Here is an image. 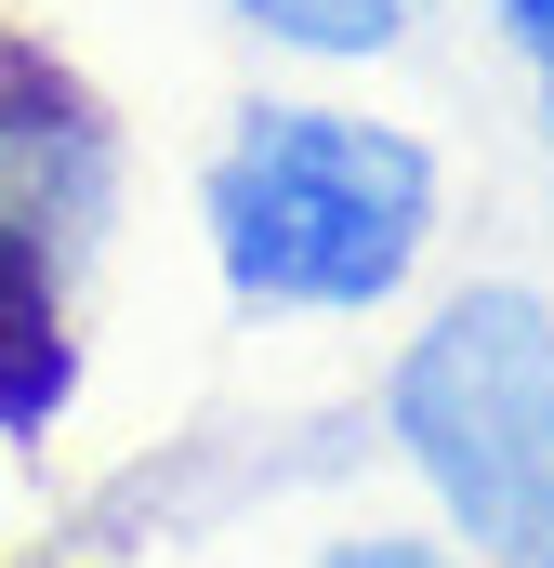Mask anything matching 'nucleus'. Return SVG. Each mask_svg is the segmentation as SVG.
Segmentation results:
<instances>
[{
	"instance_id": "1",
	"label": "nucleus",
	"mask_w": 554,
	"mask_h": 568,
	"mask_svg": "<svg viewBox=\"0 0 554 568\" xmlns=\"http://www.w3.org/2000/svg\"><path fill=\"white\" fill-rule=\"evenodd\" d=\"M449 225V159L343 93H252L198 159V252L238 317H397Z\"/></svg>"
},
{
	"instance_id": "2",
	"label": "nucleus",
	"mask_w": 554,
	"mask_h": 568,
	"mask_svg": "<svg viewBox=\"0 0 554 568\" xmlns=\"http://www.w3.org/2000/svg\"><path fill=\"white\" fill-rule=\"evenodd\" d=\"M383 436L410 463L422 516L475 568H554V291H435L383 371Z\"/></svg>"
},
{
	"instance_id": "3",
	"label": "nucleus",
	"mask_w": 554,
	"mask_h": 568,
	"mask_svg": "<svg viewBox=\"0 0 554 568\" xmlns=\"http://www.w3.org/2000/svg\"><path fill=\"white\" fill-rule=\"evenodd\" d=\"M120 185V106L53 40L0 27V436H40L80 397V304L106 278Z\"/></svg>"
},
{
	"instance_id": "4",
	"label": "nucleus",
	"mask_w": 554,
	"mask_h": 568,
	"mask_svg": "<svg viewBox=\"0 0 554 568\" xmlns=\"http://www.w3.org/2000/svg\"><path fill=\"white\" fill-rule=\"evenodd\" d=\"M225 13L265 53H290V67H383L422 27V0H225Z\"/></svg>"
},
{
	"instance_id": "5",
	"label": "nucleus",
	"mask_w": 554,
	"mask_h": 568,
	"mask_svg": "<svg viewBox=\"0 0 554 568\" xmlns=\"http://www.w3.org/2000/svg\"><path fill=\"white\" fill-rule=\"evenodd\" d=\"M489 40L515 53V80H529V120L554 145V0H489Z\"/></svg>"
},
{
	"instance_id": "6",
	"label": "nucleus",
	"mask_w": 554,
	"mask_h": 568,
	"mask_svg": "<svg viewBox=\"0 0 554 568\" xmlns=\"http://www.w3.org/2000/svg\"><path fill=\"white\" fill-rule=\"evenodd\" d=\"M304 568H475L449 529H330Z\"/></svg>"
}]
</instances>
